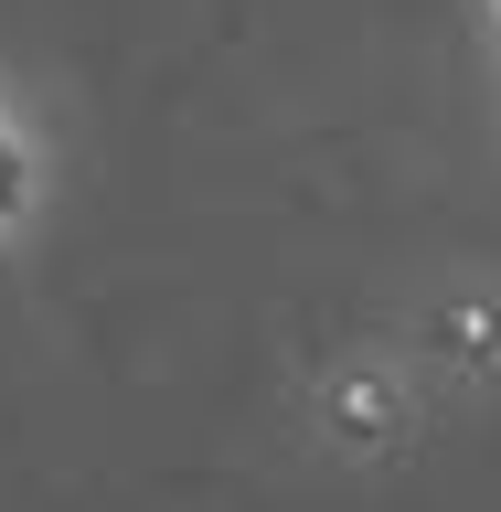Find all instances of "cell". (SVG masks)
I'll use <instances>...</instances> for the list:
<instances>
[{
	"instance_id": "cell-2",
	"label": "cell",
	"mask_w": 501,
	"mask_h": 512,
	"mask_svg": "<svg viewBox=\"0 0 501 512\" xmlns=\"http://www.w3.org/2000/svg\"><path fill=\"white\" fill-rule=\"evenodd\" d=\"M491 22H501V0H491Z\"/></svg>"
},
{
	"instance_id": "cell-1",
	"label": "cell",
	"mask_w": 501,
	"mask_h": 512,
	"mask_svg": "<svg viewBox=\"0 0 501 512\" xmlns=\"http://www.w3.org/2000/svg\"><path fill=\"white\" fill-rule=\"evenodd\" d=\"M32 224H43V128L22 118V96L0 86V267L22 256Z\"/></svg>"
}]
</instances>
